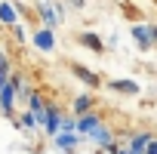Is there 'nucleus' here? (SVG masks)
I'll return each instance as SVG.
<instances>
[{"mask_svg":"<svg viewBox=\"0 0 157 154\" xmlns=\"http://www.w3.org/2000/svg\"><path fill=\"white\" fill-rule=\"evenodd\" d=\"M68 6H74V10H83V6H86V0H68Z\"/></svg>","mask_w":157,"mask_h":154,"instance_id":"6ab92c4d","label":"nucleus"},{"mask_svg":"<svg viewBox=\"0 0 157 154\" xmlns=\"http://www.w3.org/2000/svg\"><path fill=\"white\" fill-rule=\"evenodd\" d=\"M108 90L120 93V96H139V83L132 80V77H114V80H108Z\"/></svg>","mask_w":157,"mask_h":154,"instance_id":"ddd939ff","label":"nucleus"},{"mask_svg":"<svg viewBox=\"0 0 157 154\" xmlns=\"http://www.w3.org/2000/svg\"><path fill=\"white\" fill-rule=\"evenodd\" d=\"M83 139L96 148V154H117V148H120V145H117V139H114V129H111L105 120H102L90 136H83Z\"/></svg>","mask_w":157,"mask_h":154,"instance_id":"f257e3e1","label":"nucleus"},{"mask_svg":"<svg viewBox=\"0 0 157 154\" xmlns=\"http://www.w3.org/2000/svg\"><path fill=\"white\" fill-rule=\"evenodd\" d=\"M10 31H13V40H16V43H25V40H31V34H28V28H25L22 22H16Z\"/></svg>","mask_w":157,"mask_h":154,"instance_id":"f3484780","label":"nucleus"},{"mask_svg":"<svg viewBox=\"0 0 157 154\" xmlns=\"http://www.w3.org/2000/svg\"><path fill=\"white\" fill-rule=\"evenodd\" d=\"M71 74H74L77 80L83 83V87H90V90H99V87H102V77H99L96 71H90V68H83V65H77V62L71 65Z\"/></svg>","mask_w":157,"mask_h":154,"instance_id":"1a4fd4ad","label":"nucleus"},{"mask_svg":"<svg viewBox=\"0 0 157 154\" xmlns=\"http://www.w3.org/2000/svg\"><path fill=\"white\" fill-rule=\"evenodd\" d=\"M31 43H34V49H40V52H56V46H59V37H56V28H49V25H37L34 31H31Z\"/></svg>","mask_w":157,"mask_h":154,"instance_id":"7ed1b4c3","label":"nucleus"},{"mask_svg":"<svg viewBox=\"0 0 157 154\" xmlns=\"http://www.w3.org/2000/svg\"><path fill=\"white\" fill-rule=\"evenodd\" d=\"M99 123H102V114L93 108V111H86V114H80V117H77V133H80V136H90Z\"/></svg>","mask_w":157,"mask_h":154,"instance_id":"4468645a","label":"nucleus"},{"mask_svg":"<svg viewBox=\"0 0 157 154\" xmlns=\"http://www.w3.org/2000/svg\"><path fill=\"white\" fill-rule=\"evenodd\" d=\"M117 154H129V148H117Z\"/></svg>","mask_w":157,"mask_h":154,"instance_id":"aec40b11","label":"nucleus"},{"mask_svg":"<svg viewBox=\"0 0 157 154\" xmlns=\"http://www.w3.org/2000/svg\"><path fill=\"white\" fill-rule=\"evenodd\" d=\"M80 142H83L80 133H59V136H52V148L59 154H74L77 148H80Z\"/></svg>","mask_w":157,"mask_h":154,"instance_id":"39448f33","label":"nucleus"},{"mask_svg":"<svg viewBox=\"0 0 157 154\" xmlns=\"http://www.w3.org/2000/svg\"><path fill=\"white\" fill-rule=\"evenodd\" d=\"M16 102H19V93L13 87V80L0 90V114L3 117H16Z\"/></svg>","mask_w":157,"mask_h":154,"instance_id":"0eeeda50","label":"nucleus"},{"mask_svg":"<svg viewBox=\"0 0 157 154\" xmlns=\"http://www.w3.org/2000/svg\"><path fill=\"white\" fill-rule=\"evenodd\" d=\"M19 16H22V6L16 3V0H0V25L13 28L19 22Z\"/></svg>","mask_w":157,"mask_h":154,"instance_id":"9d476101","label":"nucleus"},{"mask_svg":"<svg viewBox=\"0 0 157 154\" xmlns=\"http://www.w3.org/2000/svg\"><path fill=\"white\" fill-rule=\"evenodd\" d=\"M74 40L80 43L83 49L96 52V56H99V52H105V40H102V37H99L96 31H77V34H74Z\"/></svg>","mask_w":157,"mask_h":154,"instance_id":"6e6552de","label":"nucleus"},{"mask_svg":"<svg viewBox=\"0 0 157 154\" xmlns=\"http://www.w3.org/2000/svg\"><path fill=\"white\" fill-rule=\"evenodd\" d=\"M151 139H154V133H148V129H136V133H129V142H126L129 154H145V148H148Z\"/></svg>","mask_w":157,"mask_h":154,"instance_id":"f8f14e48","label":"nucleus"},{"mask_svg":"<svg viewBox=\"0 0 157 154\" xmlns=\"http://www.w3.org/2000/svg\"><path fill=\"white\" fill-rule=\"evenodd\" d=\"M25 105H28V111L37 117V123H40V129H43V120H46V99H43V93H40V90H34V93L28 96V102H25Z\"/></svg>","mask_w":157,"mask_h":154,"instance_id":"9b49d317","label":"nucleus"},{"mask_svg":"<svg viewBox=\"0 0 157 154\" xmlns=\"http://www.w3.org/2000/svg\"><path fill=\"white\" fill-rule=\"evenodd\" d=\"M151 28H154V43H157V25H151Z\"/></svg>","mask_w":157,"mask_h":154,"instance_id":"412c9836","label":"nucleus"},{"mask_svg":"<svg viewBox=\"0 0 157 154\" xmlns=\"http://www.w3.org/2000/svg\"><path fill=\"white\" fill-rule=\"evenodd\" d=\"M145 154H157V136L148 142V148H145Z\"/></svg>","mask_w":157,"mask_h":154,"instance_id":"a211bd4d","label":"nucleus"},{"mask_svg":"<svg viewBox=\"0 0 157 154\" xmlns=\"http://www.w3.org/2000/svg\"><path fill=\"white\" fill-rule=\"evenodd\" d=\"M93 108H96V96L93 93H80V96L71 99V114H77V117L86 114V111H93Z\"/></svg>","mask_w":157,"mask_h":154,"instance_id":"2eb2a0df","label":"nucleus"},{"mask_svg":"<svg viewBox=\"0 0 157 154\" xmlns=\"http://www.w3.org/2000/svg\"><path fill=\"white\" fill-rule=\"evenodd\" d=\"M62 108L56 105V102H46V120H43V133L52 139V136H59V129H62Z\"/></svg>","mask_w":157,"mask_h":154,"instance_id":"423d86ee","label":"nucleus"},{"mask_svg":"<svg viewBox=\"0 0 157 154\" xmlns=\"http://www.w3.org/2000/svg\"><path fill=\"white\" fill-rule=\"evenodd\" d=\"M10 77H13V62H10L6 52H0V90L10 83Z\"/></svg>","mask_w":157,"mask_h":154,"instance_id":"dca6fc26","label":"nucleus"},{"mask_svg":"<svg viewBox=\"0 0 157 154\" xmlns=\"http://www.w3.org/2000/svg\"><path fill=\"white\" fill-rule=\"evenodd\" d=\"M34 13H37L40 25H49V28H59L65 22V3H56V0H37Z\"/></svg>","mask_w":157,"mask_h":154,"instance_id":"f03ea898","label":"nucleus"},{"mask_svg":"<svg viewBox=\"0 0 157 154\" xmlns=\"http://www.w3.org/2000/svg\"><path fill=\"white\" fill-rule=\"evenodd\" d=\"M129 34H132V43H136V49H142V52H148V49H154L157 43H154V28L151 25H132L129 28Z\"/></svg>","mask_w":157,"mask_h":154,"instance_id":"20e7f679","label":"nucleus"}]
</instances>
